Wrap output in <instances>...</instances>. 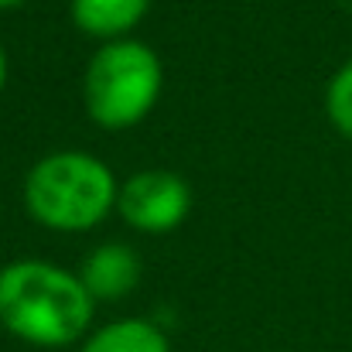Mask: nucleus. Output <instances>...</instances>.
<instances>
[{
    "label": "nucleus",
    "instance_id": "nucleus-1",
    "mask_svg": "<svg viewBox=\"0 0 352 352\" xmlns=\"http://www.w3.org/2000/svg\"><path fill=\"white\" fill-rule=\"evenodd\" d=\"M96 301L76 270L48 260L0 267V329L34 349H65L93 332Z\"/></svg>",
    "mask_w": 352,
    "mask_h": 352
},
{
    "label": "nucleus",
    "instance_id": "nucleus-2",
    "mask_svg": "<svg viewBox=\"0 0 352 352\" xmlns=\"http://www.w3.org/2000/svg\"><path fill=\"white\" fill-rule=\"evenodd\" d=\"M120 182L89 151H52L24 178L28 216L52 233H89L117 212Z\"/></svg>",
    "mask_w": 352,
    "mask_h": 352
},
{
    "label": "nucleus",
    "instance_id": "nucleus-3",
    "mask_svg": "<svg viewBox=\"0 0 352 352\" xmlns=\"http://www.w3.org/2000/svg\"><path fill=\"white\" fill-rule=\"evenodd\" d=\"M164 89L157 52L137 38L103 41L82 72L86 113L103 130H130L151 117Z\"/></svg>",
    "mask_w": 352,
    "mask_h": 352
},
{
    "label": "nucleus",
    "instance_id": "nucleus-4",
    "mask_svg": "<svg viewBox=\"0 0 352 352\" xmlns=\"http://www.w3.org/2000/svg\"><path fill=\"white\" fill-rule=\"evenodd\" d=\"M192 202L195 195L182 175L168 168H144L133 171L126 182H120L117 212L137 233L164 236L188 219Z\"/></svg>",
    "mask_w": 352,
    "mask_h": 352
},
{
    "label": "nucleus",
    "instance_id": "nucleus-5",
    "mask_svg": "<svg viewBox=\"0 0 352 352\" xmlns=\"http://www.w3.org/2000/svg\"><path fill=\"white\" fill-rule=\"evenodd\" d=\"M76 274L93 301H120L140 284V256L126 243H100Z\"/></svg>",
    "mask_w": 352,
    "mask_h": 352
},
{
    "label": "nucleus",
    "instance_id": "nucleus-6",
    "mask_svg": "<svg viewBox=\"0 0 352 352\" xmlns=\"http://www.w3.org/2000/svg\"><path fill=\"white\" fill-rule=\"evenodd\" d=\"M151 0H69L72 24L100 41L130 38V31L147 17Z\"/></svg>",
    "mask_w": 352,
    "mask_h": 352
},
{
    "label": "nucleus",
    "instance_id": "nucleus-7",
    "mask_svg": "<svg viewBox=\"0 0 352 352\" xmlns=\"http://www.w3.org/2000/svg\"><path fill=\"white\" fill-rule=\"evenodd\" d=\"M79 352H171V342L164 329L147 318H117L93 329Z\"/></svg>",
    "mask_w": 352,
    "mask_h": 352
},
{
    "label": "nucleus",
    "instance_id": "nucleus-8",
    "mask_svg": "<svg viewBox=\"0 0 352 352\" xmlns=\"http://www.w3.org/2000/svg\"><path fill=\"white\" fill-rule=\"evenodd\" d=\"M325 117L342 137L352 140V58L336 69L325 86Z\"/></svg>",
    "mask_w": 352,
    "mask_h": 352
},
{
    "label": "nucleus",
    "instance_id": "nucleus-9",
    "mask_svg": "<svg viewBox=\"0 0 352 352\" xmlns=\"http://www.w3.org/2000/svg\"><path fill=\"white\" fill-rule=\"evenodd\" d=\"M7 72H10V62H7V48L0 45V93H3V86H7Z\"/></svg>",
    "mask_w": 352,
    "mask_h": 352
},
{
    "label": "nucleus",
    "instance_id": "nucleus-10",
    "mask_svg": "<svg viewBox=\"0 0 352 352\" xmlns=\"http://www.w3.org/2000/svg\"><path fill=\"white\" fill-rule=\"evenodd\" d=\"M24 3H31V0H0V10H17Z\"/></svg>",
    "mask_w": 352,
    "mask_h": 352
}]
</instances>
